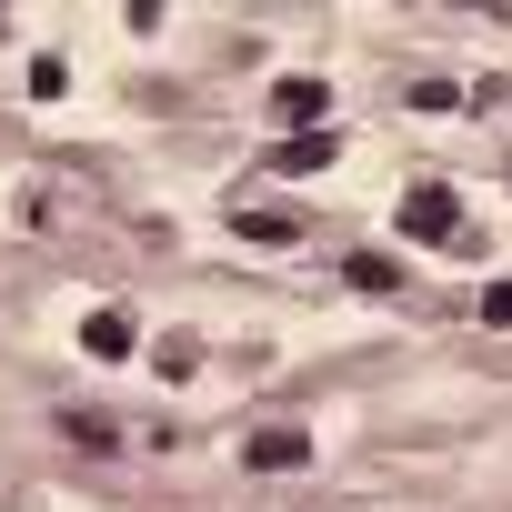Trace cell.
<instances>
[{"label": "cell", "mask_w": 512, "mask_h": 512, "mask_svg": "<svg viewBox=\"0 0 512 512\" xmlns=\"http://www.w3.org/2000/svg\"><path fill=\"white\" fill-rule=\"evenodd\" d=\"M392 231L402 241H422V251H462L472 231H462V191L452 181H412L402 191V211H392Z\"/></svg>", "instance_id": "obj_1"}, {"label": "cell", "mask_w": 512, "mask_h": 512, "mask_svg": "<svg viewBox=\"0 0 512 512\" xmlns=\"http://www.w3.org/2000/svg\"><path fill=\"white\" fill-rule=\"evenodd\" d=\"M322 111H332V81H272V121H282V141H292V131H322Z\"/></svg>", "instance_id": "obj_2"}, {"label": "cell", "mask_w": 512, "mask_h": 512, "mask_svg": "<svg viewBox=\"0 0 512 512\" xmlns=\"http://www.w3.org/2000/svg\"><path fill=\"white\" fill-rule=\"evenodd\" d=\"M81 352H91V362H131V352H141V322H131L121 302H101V312L81 322Z\"/></svg>", "instance_id": "obj_3"}, {"label": "cell", "mask_w": 512, "mask_h": 512, "mask_svg": "<svg viewBox=\"0 0 512 512\" xmlns=\"http://www.w3.org/2000/svg\"><path fill=\"white\" fill-rule=\"evenodd\" d=\"M332 161H342L332 131H292V141H272V171H282V181H312V171H332Z\"/></svg>", "instance_id": "obj_4"}, {"label": "cell", "mask_w": 512, "mask_h": 512, "mask_svg": "<svg viewBox=\"0 0 512 512\" xmlns=\"http://www.w3.org/2000/svg\"><path fill=\"white\" fill-rule=\"evenodd\" d=\"M241 462H251V472H302V462H312V442H302V432H251V442H241Z\"/></svg>", "instance_id": "obj_5"}, {"label": "cell", "mask_w": 512, "mask_h": 512, "mask_svg": "<svg viewBox=\"0 0 512 512\" xmlns=\"http://www.w3.org/2000/svg\"><path fill=\"white\" fill-rule=\"evenodd\" d=\"M342 282H352V292H372V302H382V292H392V282H402V262H392V251H352V262H342Z\"/></svg>", "instance_id": "obj_6"}, {"label": "cell", "mask_w": 512, "mask_h": 512, "mask_svg": "<svg viewBox=\"0 0 512 512\" xmlns=\"http://www.w3.org/2000/svg\"><path fill=\"white\" fill-rule=\"evenodd\" d=\"M241 241H262V251H282V241H302V221H282V211H241Z\"/></svg>", "instance_id": "obj_7"}, {"label": "cell", "mask_w": 512, "mask_h": 512, "mask_svg": "<svg viewBox=\"0 0 512 512\" xmlns=\"http://www.w3.org/2000/svg\"><path fill=\"white\" fill-rule=\"evenodd\" d=\"M482 332H512V282H492V292H482Z\"/></svg>", "instance_id": "obj_8"}]
</instances>
